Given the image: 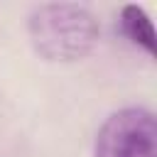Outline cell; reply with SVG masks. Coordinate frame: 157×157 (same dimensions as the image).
<instances>
[{"label":"cell","instance_id":"obj_1","mask_svg":"<svg viewBox=\"0 0 157 157\" xmlns=\"http://www.w3.org/2000/svg\"><path fill=\"white\" fill-rule=\"evenodd\" d=\"M27 34L44 61L71 64L88 56L101 39V22L78 2H42L27 15Z\"/></svg>","mask_w":157,"mask_h":157},{"label":"cell","instance_id":"obj_2","mask_svg":"<svg viewBox=\"0 0 157 157\" xmlns=\"http://www.w3.org/2000/svg\"><path fill=\"white\" fill-rule=\"evenodd\" d=\"M93 157H157V120L145 105L110 113L96 132Z\"/></svg>","mask_w":157,"mask_h":157},{"label":"cell","instance_id":"obj_3","mask_svg":"<svg viewBox=\"0 0 157 157\" xmlns=\"http://www.w3.org/2000/svg\"><path fill=\"white\" fill-rule=\"evenodd\" d=\"M120 32L128 42H132L135 47L145 49L150 56L157 54V37H155V27H152V20L150 15L145 12L142 5H135V2H128L120 7Z\"/></svg>","mask_w":157,"mask_h":157}]
</instances>
